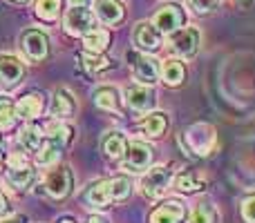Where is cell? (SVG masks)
Instances as JSON below:
<instances>
[{
    "mask_svg": "<svg viewBox=\"0 0 255 223\" xmlns=\"http://www.w3.org/2000/svg\"><path fill=\"white\" fill-rule=\"evenodd\" d=\"M9 163H11V167H9V172H7L9 185H11V188H16V190H27L31 183H34L36 172L31 170L25 161H20L18 156H11V158H9Z\"/></svg>",
    "mask_w": 255,
    "mask_h": 223,
    "instance_id": "cell-13",
    "label": "cell"
},
{
    "mask_svg": "<svg viewBox=\"0 0 255 223\" xmlns=\"http://www.w3.org/2000/svg\"><path fill=\"white\" fill-rule=\"evenodd\" d=\"M126 103L132 107L134 112H148L154 105V92L148 85H130L126 89Z\"/></svg>",
    "mask_w": 255,
    "mask_h": 223,
    "instance_id": "cell-14",
    "label": "cell"
},
{
    "mask_svg": "<svg viewBox=\"0 0 255 223\" xmlns=\"http://www.w3.org/2000/svg\"><path fill=\"white\" fill-rule=\"evenodd\" d=\"M94 22H97V16L92 11H88L85 7H72L63 18L65 31L70 36H88L92 29H97Z\"/></svg>",
    "mask_w": 255,
    "mask_h": 223,
    "instance_id": "cell-4",
    "label": "cell"
},
{
    "mask_svg": "<svg viewBox=\"0 0 255 223\" xmlns=\"http://www.w3.org/2000/svg\"><path fill=\"white\" fill-rule=\"evenodd\" d=\"M25 219L22 217H13V219H7V221H0V223H22Z\"/></svg>",
    "mask_w": 255,
    "mask_h": 223,
    "instance_id": "cell-35",
    "label": "cell"
},
{
    "mask_svg": "<svg viewBox=\"0 0 255 223\" xmlns=\"http://www.w3.org/2000/svg\"><path fill=\"white\" fill-rule=\"evenodd\" d=\"M9 208V201H7V197H4L2 192H0V212H4Z\"/></svg>",
    "mask_w": 255,
    "mask_h": 223,
    "instance_id": "cell-33",
    "label": "cell"
},
{
    "mask_svg": "<svg viewBox=\"0 0 255 223\" xmlns=\"http://www.w3.org/2000/svg\"><path fill=\"white\" fill-rule=\"evenodd\" d=\"M126 148H128V143H126L124 134H119V132H112V134H108L106 141H103V149H106V154L110 158H124Z\"/></svg>",
    "mask_w": 255,
    "mask_h": 223,
    "instance_id": "cell-24",
    "label": "cell"
},
{
    "mask_svg": "<svg viewBox=\"0 0 255 223\" xmlns=\"http://www.w3.org/2000/svg\"><path fill=\"white\" fill-rule=\"evenodd\" d=\"M152 161V148L141 141H132L126 148L124 154V167L128 172H143Z\"/></svg>",
    "mask_w": 255,
    "mask_h": 223,
    "instance_id": "cell-6",
    "label": "cell"
},
{
    "mask_svg": "<svg viewBox=\"0 0 255 223\" xmlns=\"http://www.w3.org/2000/svg\"><path fill=\"white\" fill-rule=\"evenodd\" d=\"M61 13V0H36V16L45 22H52Z\"/></svg>",
    "mask_w": 255,
    "mask_h": 223,
    "instance_id": "cell-26",
    "label": "cell"
},
{
    "mask_svg": "<svg viewBox=\"0 0 255 223\" xmlns=\"http://www.w3.org/2000/svg\"><path fill=\"white\" fill-rule=\"evenodd\" d=\"M70 2H72V7H83L88 0H70Z\"/></svg>",
    "mask_w": 255,
    "mask_h": 223,
    "instance_id": "cell-36",
    "label": "cell"
},
{
    "mask_svg": "<svg viewBox=\"0 0 255 223\" xmlns=\"http://www.w3.org/2000/svg\"><path fill=\"white\" fill-rule=\"evenodd\" d=\"M242 217L247 223H255V194L242 201Z\"/></svg>",
    "mask_w": 255,
    "mask_h": 223,
    "instance_id": "cell-32",
    "label": "cell"
},
{
    "mask_svg": "<svg viewBox=\"0 0 255 223\" xmlns=\"http://www.w3.org/2000/svg\"><path fill=\"white\" fill-rule=\"evenodd\" d=\"M43 107H45L43 96L38 92H29L25 96H20V101L16 103V116L25 118V121H34L36 116H40Z\"/></svg>",
    "mask_w": 255,
    "mask_h": 223,
    "instance_id": "cell-17",
    "label": "cell"
},
{
    "mask_svg": "<svg viewBox=\"0 0 255 223\" xmlns=\"http://www.w3.org/2000/svg\"><path fill=\"white\" fill-rule=\"evenodd\" d=\"M81 61H83V67L88 72H101V70H108L110 67V61H108L106 56H101V54H83L81 56Z\"/></svg>",
    "mask_w": 255,
    "mask_h": 223,
    "instance_id": "cell-29",
    "label": "cell"
},
{
    "mask_svg": "<svg viewBox=\"0 0 255 223\" xmlns=\"http://www.w3.org/2000/svg\"><path fill=\"white\" fill-rule=\"evenodd\" d=\"M88 223H108L106 219H103V217H90V221Z\"/></svg>",
    "mask_w": 255,
    "mask_h": 223,
    "instance_id": "cell-34",
    "label": "cell"
},
{
    "mask_svg": "<svg viewBox=\"0 0 255 223\" xmlns=\"http://www.w3.org/2000/svg\"><path fill=\"white\" fill-rule=\"evenodd\" d=\"M83 43L90 54H103L110 45V34L106 29H92L88 36H83Z\"/></svg>",
    "mask_w": 255,
    "mask_h": 223,
    "instance_id": "cell-21",
    "label": "cell"
},
{
    "mask_svg": "<svg viewBox=\"0 0 255 223\" xmlns=\"http://www.w3.org/2000/svg\"><path fill=\"white\" fill-rule=\"evenodd\" d=\"M152 25L163 34H172V31H177L184 25V11L177 4H166V7H161L154 13Z\"/></svg>",
    "mask_w": 255,
    "mask_h": 223,
    "instance_id": "cell-12",
    "label": "cell"
},
{
    "mask_svg": "<svg viewBox=\"0 0 255 223\" xmlns=\"http://www.w3.org/2000/svg\"><path fill=\"white\" fill-rule=\"evenodd\" d=\"M4 165V152H2V145H0V170H2Z\"/></svg>",
    "mask_w": 255,
    "mask_h": 223,
    "instance_id": "cell-37",
    "label": "cell"
},
{
    "mask_svg": "<svg viewBox=\"0 0 255 223\" xmlns=\"http://www.w3.org/2000/svg\"><path fill=\"white\" fill-rule=\"evenodd\" d=\"M132 190V183L126 176H115V179H106L94 183L92 188L85 192V201L90 208H108L112 201H124L128 199Z\"/></svg>",
    "mask_w": 255,
    "mask_h": 223,
    "instance_id": "cell-1",
    "label": "cell"
},
{
    "mask_svg": "<svg viewBox=\"0 0 255 223\" xmlns=\"http://www.w3.org/2000/svg\"><path fill=\"white\" fill-rule=\"evenodd\" d=\"M58 223H74V221H72V219H61Z\"/></svg>",
    "mask_w": 255,
    "mask_h": 223,
    "instance_id": "cell-39",
    "label": "cell"
},
{
    "mask_svg": "<svg viewBox=\"0 0 255 223\" xmlns=\"http://www.w3.org/2000/svg\"><path fill=\"white\" fill-rule=\"evenodd\" d=\"M20 49L25 52L27 61L40 63L43 58H47L49 54V38L45 31L40 29H27L20 36Z\"/></svg>",
    "mask_w": 255,
    "mask_h": 223,
    "instance_id": "cell-3",
    "label": "cell"
},
{
    "mask_svg": "<svg viewBox=\"0 0 255 223\" xmlns=\"http://www.w3.org/2000/svg\"><path fill=\"white\" fill-rule=\"evenodd\" d=\"M184 139L188 141V148L195 154H211L213 143H215V130L208 125H195L186 130Z\"/></svg>",
    "mask_w": 255,
    "mask_h": 223,
    "instance_id": "cell-9",
    "label": "cell"
},
{
    "mask_svg": "<svg viewBox=\"0 0 255 223\" xmlns=\"http://www.w3.org/2000/svg\"><path fill=\"white\" fill-rule=\"evenodd\" d=\"M94 16L106 25H119L126 16V9L119 0H97L94 2Z\"/></svg>",
    "mask_w": 255,
    "mask_h": 223,
    "instance_id": "cell-15",
    "label": "cell"
},
{
    "mask_svg": "<svg viewBox=\"0 0 255 223\" xmlns=\"http://www.w3.org/2000/svg\"><path fill=\"white\" fill-rule=\"evenodd\" d=\"M188 223H213V210L208 203H199L197 208L193 210Z\"/></svg>",
    "mask_w": 255,
    "mask_h": 223,
    "instance_id": "cell-30",
    "label": "cell"
},
{
    "mask_svg": "<svg viewBox=\"0 0 255 223\" xmlns=\"http://www.w3.org/2000/svg\"><path fill=\"white\" fill-rule=\"evenodd\" d=\"M170 179L172 176L166 167H152V170H148V174H145L143 181H141V192H143V197L152 199V201L159 199L163 192H166Z\"/></svg>",
    "mask_w": 255,
    "mask_h": 223,
    "instance_id": "cell-8",
    "label": "cell"
},
{
    "mask_svg": "<svg viewBox=\"0 0 255 223\" xmlns=\"http://www.w3.org/2000/svg\"><path fill=\"white\" fill-rule=\"evenodd\" d=\"M63 148H65L63 143H58V141H54V139H47L43 143V148L36 152V158H38V163H43V165H49V163H54L61 156Z\"/></svg>",
    "mask_w": 255,
    "mask_h": 223,
    "instance_id": "cell-25",
    "label": "cell"
},
{
    "mask_svg": "<svg viewBox=\"0 0 255 223\" xmlns=\"http://www.w3.org/2000/svg\"><path fill=\"white\" fill-rule=\"evenodd\" d=\"M74 110H76V105H74L72 94L67 92V89H58V92L54 94V101H52V114L56 118H65V116H72Z\"/></svg>",
    "mask_w": 255,
    "mask_h": 223,
    "instance_id": "cell-20",
    "label": "cell"
},
{
    "mask_svg": "<svg viewBox=\"0 0 255 223\" xmlns=\"http://www.w3.org/2000/svg\"><path fill=\"white\" fill-rule=\"evenodd\" d=\"M141 127H143V132L148 136H161L168 127V118L163 112H152L141 121Z\"/></svg>",
    "mask_w": 255,
    "mask_h": 223,
    "instance_id": "cell-23",
    "label": "cell"
},
{
    "mask_svg": "<svg viewBox=\"0 0 255 223\" xmlns=\"http://www.w3.org/2000/svg\"><path fill=\"white\" fill-rule=\"evenodd\" d=\"M94 103L97 107L108 112H119V94H117L115 87H99L94 92Z\"/></svg>",
    "mask_w": 255,
    "mask_h": 223,
    "instance_id": "cell-22",
    "label": "cell"
},
{
    "mask_svg": "<svg viewBox=\"0 0 255 223\" xmlns=\"http://www.w3.org/2000/svg\"><path fill=\"white\" fill-rule=\"evenodd\" d=\"M184 215H186L184 203L168 201V203H163V206L154 208L152 215H150V223H181Z\"/></svg>",
    "mask_w": 255,
    "mask_h": 223,
    "instance_id": "cell-16",
    "label": "cell"
},
{
    "mask_svg": "<svg viewBox=\"0 0 255 223\" xmlns=\"http://www.w3.org/2000/svg\"><path fill=\"white\" fill-rule=\"evenodd\" d=\"M159 72H161L163 83L170 85V87H179L186 78V67H184V63L177 61V58H168V61H163Z\"/></svg>",
    "mask_w": 255,
    "mask_h": 223,
    "instance_id": "cell-18",
    "label": "cell"
},
{
    "mask_svg": "<svg viewBox=\"0 0 255 223\" xmlns=\"http://www.w3.org/2000/svg\"><path fill=\"white\" fill-rule=\"evenodd\" d=\"M168 47L175 56L190 58L197 54L199 49V31L195 27H186V29H177L168 38Z\"/></svg>",
    "mask_w": 255,
    "mask_h": 223,
    "instance_id": "cell-2",
    "label": "cell"
},
{
    "mask_svg": "<svg viewBox=\"0 0 255 223\" xmlns=\"http://www.w3.org/2000/svg\"><path fill=\"white\" fill-rule=\"evenodd\" d=\"M235 2H238L240 7H247V4H251V0H235Z\"/></svg>",
    "mask_w": 255,
    "mask_h": 223,
    "instance_id": "cell-38",
    "label": "cell"
},
{
    "mask_svg": "<svg viewBox=\"0 0 255 223\" xmlns=\"http://www.w3.org/2000/svg\"><path fill=\"white\" fill-rule=\"evenodd\" d=\"M128 61H130V67H132V74L139 83L143 85H152L159 76V63L154 61L152 56L148 54H136V52H130L128 54Z\"/></svg>",
    "mask_w": 255,
    "mask_h": 223,
    "instance_id": "cell-5",
    "label": "cell"
},
{
    "mask_svg": "<svg viewBox=\"0 0 255 223\" xmlns=\"http://www.w3.org/2000/svg\"><path fill=\"white\" fill-rule=\"evenodd\" d=\"M13 123H16V105L9 98H0V130H11Z\"/></svg>",
    "mask_w": 255,
    "mask_h": 223,
    "instance_id": "cell-28",
    "label": "cell"
},
{
    "mask_svg": "<svg viewBox=\"0 0 255 223\" xmlns=\"http://www.w3.org/2000/svg\"><path fill=\"white\" fill-rule=\"evenodd\" d=\"M186 4H188L195 13H208L217 7V0H186Z\"/></svg>",
    "mask_w": 255,
    "mask_h": 223,
    "instance_id": "cell-31",
    "label": "cell"
},
{
    "mask_svg": "<svg viewBox=\"0 0 255 223\" xmlns=\"http://www.w3.org/2000/svg\"><path fill=\"white\" fill-rule=\"evenodd\" d=\"M45 190L52 199H65L67 194L72 192V172L67 165H58L54 167L47 174V181H45Z\"/></svg>",
    "mask_w": 255,
    "mask_h": 223,
    "instance_id": "cell-7",
    "label": "cell"
},
{
    "mask_svg": "<svg viewBox=\"0 0 255 223\" xmlns=\"http://www.w3.org/2000/svg\"><path fill=\"white\" fill-rule=\"evenodd\" d=\"M132 38H134L136 47L143 49V52H150V54L161 47V31H159L152 22H139V25L134 27Z\"/></svg>",
    "mask_w": 255,
    "mask_h": 223,
    "instance_id": "cell-11",
    "label": "cell"
},
{
    "mask_svg": "<svg viewBox=\"0 0 255 223\" xmlns=\"http://www.w3.org/2000/svg\"><path fill=\"white\" fill-rule=\"evenodd\" d=\"M18 2H25V0H18Z\"/></svg>",
    "mask_w": 255,
    "mask_h": 223,
    "instance_id": "cell-40",
    "label": "cell"
},
{
    "mask_svg": "<svg viewBox=\"0 0 255 223\" xmlns=\"http://www.w3.org/2000/svg\"><path fill=\"white\" fill-rule=\"evenodd\" d=\"M175 185H177V190H181V192H197V190L204 188V181L197 179L195 172H181V174L177 176Z\"/></svg>",
    "mask_w": 255,
    "mask_h": 223,
    "instance_id": "cell-27",
    "label": "cell"
},
{
    "mask_svg": "<svg viewBox=\"0 0 255 223\" xmlns=\"http://www.w3.org/2000/svg\"><path fill=\"white\" fill-rule=\"evenodd\" d=\"M25 76V65L11 54H0V85L2 87H16Z\"/></svg>",
    "mask_w": 255,
    "mask_h": 223,
    "instance_id": "cell-10",
    "label": "cell"
},
{
    "mask_svg": "<svg viewBox=\"0 0 255 223\" xmlns=\"http://www.w3.org/2000/svg\"><path fill=\"white\" fill-rule=\"evenodd\" d=\"M20 145L25 149H29V152H38L40 148H43V143L47 141V136H43V130H40L38 125H27L22 127L20 132Z\"/></svg>",
    "mask_w": 255,
    "mask_h": 223,
    "instance_id": "cell-19",
    "label": "cell"
}]
</instances>
